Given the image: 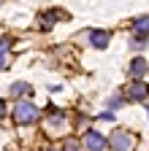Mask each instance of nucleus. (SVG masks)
I'll use <instances>...</instances> for the list:
<instances>
[{
	"label": "nucleus",
	"instance_id": "nucleus-1",
	"mask_svg": "<svg viewBox=\"0 0 149 151\" xmlns=\"http://www.w3.org/2000/svg\"><path fill=\"white\" fill-rule=\"evenodd\" d=\"M11 116H14V122L19 124V127H25V124H35L41 119V111H38V105L35 103H30V100H19L14 105V111H11Z\"/></svg>",
	"mask_w": 149,
	"mask_h": 151
},
{
	"label": "nucleus",
	"instance_id": "nucleus-2",
	"mask_svg": "<svg viewBox=\"0 0 149 151\" xmlns=\"http://www.w3.org/2000/svg\"><path fill=\"white\" fill-rule=\"evenodd\" d=\"M138 143V135L130 129H114L108 135V148L111 151H133Z\"/></svg>",
	"mask_w": 149,
	"mask_h": 151
},
{
	"label": "nucleus",
	"instance_id": "nucleus-3",
	"mask_svg": "<svg viewBox=\"0 0 149 151\" xmlns=\"http://www.w3.org/2000/svg\"><path fill=\"white\" fill-rule=\"evenodd\" d=\"M81 143H84V151H106L108 148V138L98 129H87Z\"/></svg>",
	"mask_w": 149,
	"mask_h": 151
},
{
	"label": "nucleus",
	"instance_id": "nucleus-4",
	"mask_svg": "<svg viewBox=\"0 0 149 151\" xmlns=\"http://www.w3.org/2000/svg\"><path fill=\"white\" fill-rule=\"evenodd\" d=\"M125 94H127V100H130V103H146V97H149V86H146L141 78H136L133 84L127 86Z\"/></svg>",
	"mask_w": 149,
	"mask_h": 151
},
{
	"label": "nucleus",
	"instance_id": "nucleus-5",
	"mask_svg": "<svg viewBox=\"0 0 149 151\" xmlns=\"http://www.w3.org/2000/svg\"><path fill=\"white\" fill-rule=\"evenodd\" d=\"M149 73V62L144 60V57H133L127 65V76H130V81H136V78H144V76Z\"/></svg>",
	"mask_w": 149,
	"mask_h": 151
},
{
	"label": "nucleus",
	"instance_id": "nucleus-6",
	"mask_svg": "<svg viewBox=\"0 0 149 151\" xmlns=\"http://www.w3.org/2000/svg\"><path fill=\"white\" fill-rule=\"evenodd\" d=\"M87 41H89L92 49H106V46L111 43V35H108L106 30H89V32H87Z\"/></svg>",
	"mask_w": 149,
	"mask_h": 151
},
{
	"label": "nucleus",
	"instance_id": "nucleus-7",
	"mask_svg": "<svg viewBox=\"0 0 149 151\" xmlns=\"http://www.w3.org/2000/svg\"><path fill=\"white\" fill-rule=\"evenodd\" d=\"M8 94H11V97H30V94H33V86L27 81H16V84H11Z\"/></svg>",
	"mask_w": 149,
	"mask_h": 151
},
{
	"label": "nucleus",
	"instance_id": "nucleus-8",
	"mask_svg": "<svg viewBox=\"0 0 149 151\" xmlns=\"http://www.w3.org/2000/svg\"><path fill=\"white\" fill-rule=\"evenodd\" d=\"M133 35H149V14L133 19Z\"/></svg>",
	"mask_w": 149,
	"mask_h": 151
},
{
	"label": "nucleus",
	"instance_id": "nucleus-9",
	"mask_svg": "<svg viewBox=\"0 0 149 151\" xmlns=\"http://www.w3.org/2000/svg\"><path fill=\"white\" fill-rule=\"evenodd\" d=\"M60 19H65V14H63V11H49V14H44V16H41V27H52L54 22H60Z\"/></svg>",
	"mask_w": 149,
	"mask_h": 151
},
{
	"label": "nucleus",
	"instance_id": "nucleus-10",
	"mask_svg": "<svg viewBox=\"0 0 149 151\" xmlns=\"http://www.w3.org/2000/svg\"><path fill=\"white\" fill-rule=\"evenodd\" d=\"M125 103H127V94H119V92H117V94H111V97H108L106 105H108V111H117V108H122Z\"/></svg>",
	"mask_w": 149,
	"mask_h": 151
},
{
	"label": "nucleus",
	"instance_id": "nucleus-11",
	"mask_svg": "<svg viewBox=\"0 0 149 151\" xmlns=\"http://www.w3.org/2000/svg\"><path fill=\"white\" fill-rule=\"evenodd\" d=\"M63 151H84V143L76 140V138H68V140L63 143Z\"/></svg>",
	"mask_w": 149,
	"mask_h": 151
},
{
	"label": "nucleus",
	"instance_id": "nucleus-12",
	"mask_svg": "<svg viewBox=\"0 0 149 151\" xmlns=\"http://www.w3.org/2000/svg\"><path fill=\"white\" fill-rule=\"evenodd\" d=\"M130 49H133V51H144V49H146V35H133Z\"/></svg>",
	"mask_w": 149,
	"mask_h": 151
},
{
	"label": "nucleus",
	"instance_id": "nucleus-13",
	"mask_svg": "<svg viewBox=\"0 0 149 151\" xmlns=\"http://www.w3.org/2000/svg\"><path fill=\"white\" fill-rule=\"evenodd\" d=\"M14 46V38L11 35H0V51H8Z\"/></svg>",
	"mask_w": 149,
	"mask_h": 151
},
{
	"label": "nucleus",
	"instance_id": "nucleus-14",
	"mask_svg": "<svg viewBox=\"0 0 149 151\" xmlns=\"http://www.w3.org/2000/svg\"><path fill=\"white\" fill-rule=\"evenodd\" d=\"M8 62H11L8 51H0V70H6V68H8Z\"/></svg>",
	"mask_w": 149,
	"mask_h": 151
},
{
	"label": "nucleus",
	"instance_id": "nucleus-15",
	"mask_svg": "<svg viewBox=\"0 0 149 151\" xmlns=\"http://www.w3.org/2000/svg\"><path fill=\"white\" fill-rule=\"evenodd\" d=\"M98 119H100V122H114V113H111V111H103Z\"/></svg>",
	"mask_w": 149,
	"mask_h": 151
},
{
	"label": "nucleus",
	"instance_id": "nucleus-16",
	"mask_svg": "<svg viewBox=\"0 0 149 151\" xmlns=\"http://www.w3.org/2000/svg\"><path fill=\"white\" fill-rule=\"evenodd\" d=\"M3 113H6V100L0 97V116H3Z\"/></svg>",
	"mask_w": 149,
	"mask_h": 151
},
{
	"label": "nucleus",
	"instance_id": "nucleus-17",
	"mask_svg": "<svg viewBox=\"0 0 149 151\" xmlns=\"http://www.w3.org/2000/svg\"><path fill=\"white\" fill-rule=\"evenodd\" d=\"M146 119H149V105H146Z\"/></svg>",
	"mask_w": 149,
	"mask_h": 151
},
{
	"label": "nucleus",
	"instance_id": "nucleus-18",
	"mask_svg": "<svg viewBox=\"0 0 149 151\" xmlns=\"http://www.w3.org/2000/svg\"><path fill=\"white\" fill-rule=\"evenodd\" d=\"M44 151H57V148H44Z\"/></svg>",
	"mask_w": 149,
	"mask_h": 151
},
{
	"label": "nucleus",
	"instance_id": "nucleus-19",
	"mask_svg": "<svg viewBox=\"0 0 149 151\" xmlns=\"http://www.w3.org/2000/svg\"><path fill=\"white\" fill-rule=\"evenodd\" d=\"M0 3H3V0H0Z\"/></svg>",
	"mask_w": 149,
	"mask_h": 151
}]
</instances>
